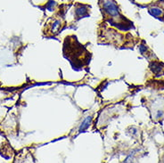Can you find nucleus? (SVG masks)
Wrapping results in <instances>:
<instances>
[{
	"mask_svg": "<svg viewBox=\"0 0 164 163\" xmlns=\"http://www.w3.org/2000/svg\"><path fill=\"white\" fill-rule=\"evenodd\" d=\"M103 9L105 10V12H107L109 14H111L112 16H116L118 15V8L116 5L112 2L111 0H106L103 4Z\"/></svg>",
	"mask_w": 164,
	"mask_h": 163,
	"instance_id": "1",
	"label": "nucleus"
},
{
	"mask_svg": "<svg viewBox=\"0 0 164 163\" xmlns=\"http://www.w3.org/2000/svg\"><path fill=\"white\" fill-rule=\"evenodd\" d=\"M91 120H92V118L91 117H87L86 119L82 122V124L80 125L79 127V132H83L84 130H86L88 127H89V124L91 123Z\"/></svg>",
	"mask_w": 164,
	"mask_h": 163,
	"instance_id": "2",
	"label": "nucleus"
},
{
	"mask_svg": "<svg viewBox=\"0 0 164 163\" xmlns=\"http://www.w3.org/2000/svg\"><path fill=\"white\" fill-rule=\"evenodd\" d=\"M139 49H140V52H141L142 54H143L144 52H145V51H146V47H145L144 45H141V46L139 47Z\"/></svg>",
	"mask_w": 164,
	"mask_h": 163,
	"instance_id": "4",
	"label": "nucleus"
},
{
	"mask_svg": "<svg viewBox=\"0 0 164 163\" xmlns=\"http://www.w3.org/2000/svg\"><path fill=\"white\" fill-rule=\"evenodd\" d=\"M151 13L153 14V16H159L162 13V12L159 8H153V9H151Z\"/></svg>",
	"mask_w": 164,
	"mask_h": 163,
	"instance_id": "3",
	"label": "nucleus"
}]
</instances>
